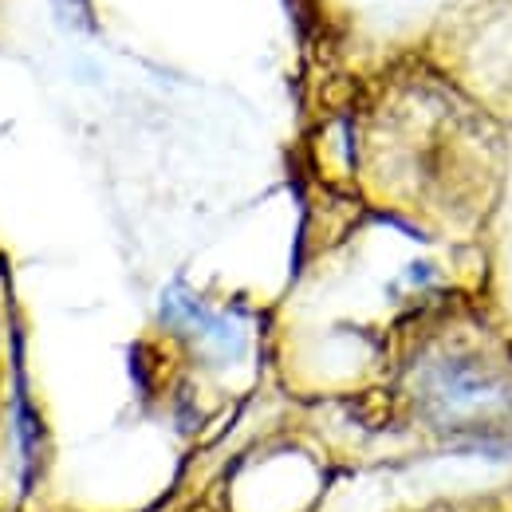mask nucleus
<instances>
[{"label":"nucleus","instance_id":"f257e3e1","mask_svg":"<svg viewBox=\"0 0 512 512\" xmlns=\"http://www.w3.org/2000/svg\"><path fill=\"white\" fill-rule=\"evenodd\" d=\"M158 323L197 347V355L209 367H233L249 351V327L225 308H213L201 300L186 280H174L158 296Z\"/></svg>","mask_w":512,"mask_h":512},{"label":"nucleus","instance_id":"f03ea898","mask_svg":"<svg viewBox=\"0 0 512 512\" xmlns=\"http://www.w3.org/2000/svg\"><path fill=\"white\" fill-rule=\"evenodd\" d=\"M505 394L509 390L493 371H485L469 359H449L430 375V402L438 414H446L453 422H465L477 414H497L509 402Z\"/></svg>","mask_w":512,"mask_h":512}]
</instances>
